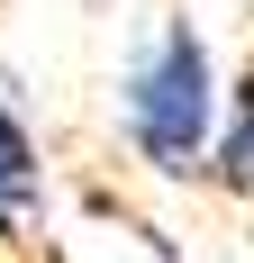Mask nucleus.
<instances>
[{"label":"nucleus","mask_w":254,"mask_h":263,"mask_svg":"<svg viewBox=\"0 0 254 263\" xmlns=\"http://www.w3.org/2000/svg\"><path fill=\"white\" fill-rule=\"evenodd\" d=\"M46 200V173H37V136L0 109V236H27V218Z\"/></svg>","instance_id":"obj_2"},{"label":"nucleus","mask_w":254,"mask_h":263,"mask_svg":"<svg viewBox=\"0 0 254 263\" xmlns=\"http://www.w3.org/2000/svg\"><path fill=\"white\" fill-rule=\"evenodd\" d=\"M209 46L200 27L173 18L154 27L146 46H136V64H127V136H136V155L164 173V182H191L209 155Z\"/></svg>","instance_id":"obj_1"},{"label":"nucleus","mask_w":254,"mask_h":263,"mask_svg":"<svg viewBox=\"0 0 254 263\" xmlns=\"http://www.w3.org/2000/svg\"><path fill=\"white\" fill-rule=\"evenodd\" d=\"M218 182L227 191H254V64L236 82V109H227V145H218Z\"/></svg>","instance_id":"obj_3"}]
</instances>
